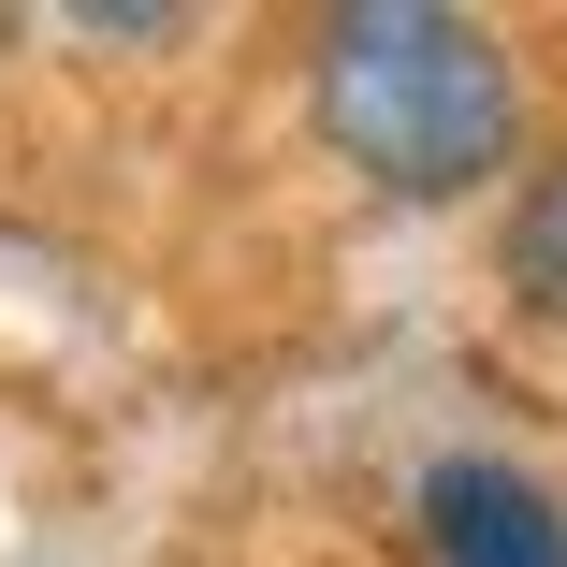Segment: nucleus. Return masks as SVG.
Listing matches in <instances>:
<instances>
[{
  "label": "nucleus",
  "instance_id": "f257e3e1",
  "mask_svg": "<svg viewBox=\"0 0 567 567\" xmlns=\"http://www.w3.org/2000/svg\"><path fill=\"white\" fill-rule=\"evenodd\" d=\"M306 102H320V146L393 204H451L524 146L509 44L481 16H451V0H350V16H320Z\"/></svg>",
  "mask_w": 567,
  "mask_h": 567
},
{
  "label": "nucleus",
  "instance_id": "f03ea898",
  "mask_svg": "<svg viewBox=\"0 0 567 567\" xmlns=\"http://www.w3.org/2000/svg\"><path fill=\"white\" fill-rule=\"evenodd\" d=\"M422 538H436V567H567V509L495 451L422 466Z\"/></svg>",
  "mask_w": 567,
  "mask_h": 567
},
{
  "label": "nucleus",
  "instance_id": "7ed1b4c3",
  "mask_svg": "<svg viewBox=\"0 0 567 567\" xmlns=\"http://www.w3.org/2000/svg\"><path fill=\"white\" fill-rule=\"evenodd\" d=\"M495 262H509V291H524L538 320H567V161H538V175H524L509 248H495Z\"/></svg>",
  "mask_w": 567,
  "mask_h": 567
}]
</instances>
